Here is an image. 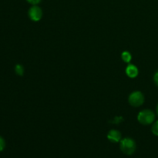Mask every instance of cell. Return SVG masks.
<instances>
[{
	"mask_svg": "<svg viewBox=\"0 0 158 158\" xmlns=\"http://www.w3.org/2000/svg\"><path fill=\"white\" fill-rule=\"evenodd\" d=\"M29 18L32 20V21H39L41 19L42 16H43V12L42 9L38 6H32L29 12Z\"/></svg>",
	"mask_w": 158,
	"mask_h": 158,
	"instance_id": "4",
	"label": "cell"
},
{
	"mask_svg": "<svg viewBox=\"0 0 158 158\" xmlns=\"http://www.w3.org/2000/svg\"><path fill=\"white\" fill-rule=\"evenodd\" d=\"M107 138L110 141L113 142V143H117L121 140V134L118 131L112 130L108 133Z\"/></svg>",
	"mask_w": 158,
	"mask_h": 158,
	"instance_id": "5",
	"label": "cell"
},
{
	"mask_svg": "<svg viewBox=\"0 0 158 158\" xmlns=\"http://www.w3.org/2000/svg\"><path fill=\"white\" fill-rule=\"evenodd\" d=\"M127 75L131 78H134L138 74V69L134 65H129L126 69Z\"/></svg>",
	"mask_w": 158,
	"mask_h": 158,
	"instance_id": "6",
	"label": "cell"
},
{
	"mask_svg": "<svg viewBox=\"0 0 158 158\" xmlns=\"http://www.w3.org/2000/svg\"><path fill=\"white\" fill-rule=\"evenodd\" d=\"M5 145L6 144H5L4 140H3V139L0 137V151H2L3 149H4Z\"/></svg>",
	"mask_w": 158,
	"mask_h": 158,
	"instance_id": "10",
	"label": "cell"
},
{
	"mask_svg": "<svg viewBox=\"0 0 158 158\" xmlns=\"http://www.w3.org/2000/svg\"><path fill=\"white\" fill-rule=\"evenodd\" d=\"M29 2L32 3V4H37V3H39L40 2V0H27Z\"/></svg>",
	"mask_w": 158,
	"mask_h": 158,
	"instance_id": "11",
	"label": "cell"
},
{
	"mask_svg": "<svg viewBox=\"0 0 158 158\" xmlns=\"http://www.w3.org/2000/svg\"><path fill=\"white\" fill-rule=\"evenodd\" d=\"M144 101L143 95L139 91L132 93L129 97V102L133 106H140Z\"/></svg>",
	"mask_w": 158,
	"mask_h": 158,
	"instance_id": "3",
	"label": "cell"
},
{
	"mask_svg": "<svg viewBox=\"0 0 158 158\" xmlns=\"http://www.w3.org/2000/svg\"><path fill=\"white\" fill-rule=\"evenodd\" d=\"M122 59H123V61L126 62V63H129V62H131V53H130L129 52H127V51L123 52V53H122Z\"/></svg>",
	"mask_w": 158,
	"mask_h": 158,
	"instance_id": "7",
	"label": "cell"
},
{
	"mask_svg": "<svg viewBox=\"0 0 158 158\" xmlns=\"http://www.w3.org/2000/svg\"><path fill=\"white\" fill-rule=\"evenodd\" d=\"M154 81H155L156 84L158 86V71L156 73L155 75H154Z\"/></svg>",
	"mask_w": 158,
	"mask_h": 158,
	"instance_id": "12",
	"label": "cell"
},
{
	"mask_svg": "<svg viewBox=\"0 0 158 158\" xmlns=\"http://www.w3.org/2000/svg\"><path fill=\"white\" fill-rule=\"evenodd\" d=\"M120 150L123 154L131 155L136 151V143L131 138H124L120 140Z\"/></svg>",
	"mask_w": 158,
	"mask_h": 158,
	"instance_id": "1",
	"label": "cell"
},
{
	"mask_svg": "<svg viewBox=\"0 0 158 158\" xmlns=\"http://www.w3.org/2000/svg\"><path fill=\"white\" fill-rule=\"evenodd\" d=\"M157 114H158V105H157Z\"/></svg>",
	"mask_w": 158,
	"mask_h": 158,
	"instance_id": "13",
	"label": "cell"
},
{
	"mask_svg": "<svg viewBox=\"0 0 158 158\" xmlns=\"http://www.w3.org/2000/svg\"><path fill=\"white\" fill-rule=\"evenodd\" d=\"M15 72H16V73L19 74V75H23V66H20V65H17V66H15Z\"/></svg>",
	"mask_w": 158,
	"mask_h": 158,
	"instance_id": "9",
	"label": "cell"
},
{
	"mask_svg": "<svg viewBox=\"0 0 158 158\" xmlns=\"http://www.w3.org/2000/svg\"><path fill=\"white\" fill-rule=\"evenodd\" d=\"M154 118H155L154 114L151 110H145L140 112L138 114V117H137L139 122L144 125L152 123L154 122Z\"/></svg>",
	"mask_w": 158,
	"mask_h": 158,
	"instance_id": "2",
	"label": "cell"
},
{
	"mask_svg": "<svg viewBox=\"0 0 158 158\" xmlns=\"http://www.w3.org/2000/svg\"><path fill=\"white\" fill-rule=\"evenodd\" d=\"M152 132L154 135L158 136V120L154 123L152 127Z\"/></svg>",
	"mask_w": 158,
	"mask_h": 158,
	"instance_id": "8",
	"label": "cell"
}]
</instances>
